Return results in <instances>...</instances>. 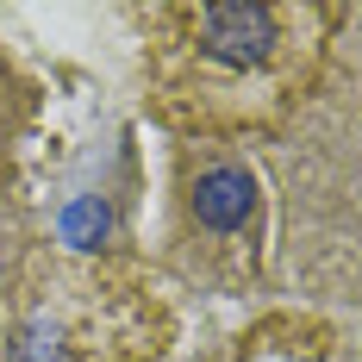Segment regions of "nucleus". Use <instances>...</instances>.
Returning a JSON list of instances; mask_svg holds the SVG:
<instances>
[{
    "instance_id": "obj_1",
    "label": "nucleus",
    "mask_w": 362,
    "mask_h": 362,
    "mask_svg": "<svg viewBox=\"0 0 362 362\" xmlns=\"http://www.w3.org/2000/svg\"><path fill=\"white\" fill-rule=\"evenodd\" d=\"M200 32H206V57L231 63V69H250L275 44V13L256 0H213L200 13Z\"/></svg>"
},
{
    "instance_id": "obj_2",
    "label": "nucleus",
    "mask_w": 362,
    "mask_h": 362,
    "mask_svg": "<svg viewBox=\"0 0 362 362\" xmlns=\"http://www.w3.org/2000/svg\"><path fill=\"white\" fill-rule=\"evenodd\" d=\"M256 206V181L250 169H206L200 187H194V213L200 225H213V231H238Z\"/></svg>"
},
{
    "instance_id": "obj_3",
    "label": "nucleus",
    "mask_w": 362,
    "mask_h": 362,
    "mask_svg": "<svg viewBox=\"0 0 362 362\" xmlns=\"http://www.w3.org/2000/svg\"><path fill=\"white\" fill-rule=\"evenodd\" d=\"M112 231V213L100 206V200H75L69 213H63V238H69L75 250H100Z\"/></svg>"
}]
</instances>
